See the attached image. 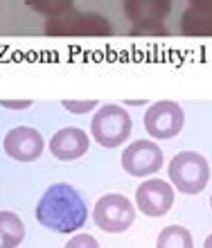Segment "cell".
I'll use <instances>...</instances> for the list:
<instances>
[{"label":"cell","instance_id":"cell-16","mask_svg":"<svg viewBox=\"0 0 212 248\" xmlns=\"http://www.w3.org/2000/svg\"><path fill=\"white\" fill-rule=\"evenodd\" d=\"M131 36H167V27L165 23H158V20H145V23H136L131 25Z\"/></svg>","mask_w":212,"mask_h":248},{"label":"cell","instance_id":"cell-19","mask_svg":"<svg viewBox=\"0 0 212 248\" xmlns=\"http://www.w3.org/2000/svg\"><path fill=\"white\" fill-rule=\"evenodd\" d=\"M0 106H5L9 111H23L32 106V99H0Z\"/></svg>","mask_w":212,"mask_h":248},{"label":"cell","instance_id":"cell-18","mask_svg":"<svg viewBox=\"0 0 212 248\" xmlns=\"http://www.w3.org/2000/svg\"><path fill=\"white\" fill-rule=\"evenodd\" d=\"M63 248H100V242H97L93 235L81 232V235L70 237V239H68V244Z\"/></svg>","mask_w":212,"mask_h":248},{"label":"cell","instance_id":"cell-21","mask_svg":"<svg viewBox=\"0 0 212 248\" xmlns=\"http://www.w3.org/2000/svg\"><path fill=\"white\" fill-rule=\"evenodd\" d=\"M142 104H147L145 99H126L124 102V106H142Z\"/></svg>","mask_w":212,"mask_h":248},{"label":"cell","instance_id":"cell-9","mask_svg":"<svg viewBox=\"0 0 212 248\" xmlns=\"http://www.w3.org/2000/svg\"><path fill=\"white\" fill-rule=\"evenodd\" d=\"M43 136L32 126H16L7 131L5 136V151L7 156L18 160V163H34L43 154Z\"/></svg>","mask_w":212,"mask_h":248},{"label":"cell","instance_id":"cell-1","mask_svg":"<svg viewBox=\"0 0 212 248\" xmlns=\"http://www.w3.org/2000/svg\"><path fill=\"white\" fill-rule=\"evenodd\" d=\"M88 205L84 196L68 183H54L36 203V221L57 235H70L86 223Z\"/></svg>","mask_w":212,"mask_h":248},{"label":"cell","instance_id":"cell-6","mask_svg":"<svg viewBox=\"0 0 212 248\" xmlns=\"http://www.w3.org/2000/svg\"><path fill=\"white\" fill-rule=\"evenodd\" d=\"M183 124H185L183 106L179 102H172V99L153 102L145 113V129L156 140L176 138L183 131Z\"/></svg>","mask_w":212,"mask_h":248},{"label":"cell","instance_id":"cell-14","mask_svg":"<svg viewBox=\"0 0 212 248\" xmlns=\"http://www.w3.org/2000/svg\"><path fill=\"white\" fill-rule=\"evenodd\" d=\"M156 248H194V239L183 226H167L158 232Z\"/></svg>","mask_w":212,"mask_h":248},{"label":"cell","instance_id":"cell-22","mask_svg":"<svg viewBox=\"0 0 212 248\" xmlns=\"http://www.w3.org/2000/svg\"><path fill=\"white\" fill-rule=\"evenodd\" d=\"M203 248H212V232L206 237V242H203Z\"/></svg>","mask_w":212,"mask_h":248},{"label":"cell","instance_id":"cell-5","mask_svg":"<svg viewBox=\"0 0 212 248\" xmlns=\"http://www.w3.org/2000/svg\"><path fill=\"white\" fill-rule=\"evenodd\" d=\"M93 219L97 223V228H102L104 232H111V235H118V232H124L133 223L136 208L124 194H106L100 196L95 203Z\"/></svg>","mask_w":212,"mask_h":248},{"label":"cell","instance_id":"cell-4","mask_svg":"<svg viewBox=\"0 0 212 248\" xmlns=\"http://www.w3.org/2000/svg\"><path fill=\"white\" fill-rule=\"evenodd\" d=\"M169 178L183 194H199L210 181V165L197 151H181L169 163Z\"/></svg>","mask_w":212,"mask_h":248},{"label":"cell","instance_id":"cell-11","mask_svg":"<svg viewBox=\"0 0 212 248\" xmlns=\"http://www.w3.org/2000/svg\"><path fill=\"white\" fill-rule=\"evenodd\" d=\"M122 9L133 25L145 20L163 23L172 12V0H122Z\"/></svg>","mask_w":212,"mask_h":248},{"label":"cell","instance_id":"cell-15","mask_svg":"<svg viewBox=\"0 0 212 248\" xmlns=\"http://www.w3.org/2000/svg\"><path fill=\"white\" fill-rule=\"evenodd\" d=\"M27 7H32L36 14L41 16H47V18H54V16H61L73 9L75 0H25Z\"/></svg>","mask_w":212,"mask_h":248},{"label":"cell","instance_id":"cell-13","mask_svg":"<svg viewBox=\"0 0 212 248\" xmlns=\"http://www.w3.org/2000/svg\"><path fill=\"white\" fill-rule=\"evenodd\" d=\"M181 34L183 36H212V12L185 9L181 16Z\"/></svg>","mask_w":212,"mask_h":248},{"label":"cell","instance_id":"cell-12","mask_svg":"<svg viewBox=\"0 0 212 248\" xmlns=\"http://www.w3.org/2000/svg\"><path fill=\"white\" fill-rule=\"evenodd\" d=\"M25 239V223L12 210H0V248H18Z\"/></svg>","mask_w":212,"mask_h":248},{"label":"cell","instance_id":"cell-7","mask_svg":"<svg viewBox=\"0 0 212 248\" xmlns=\"http://www.w3.org/2000/svg\"><path fill=\"white\" fill-rule=\"evenodd\" d=\"M163 149L151 140H136L122 154V167L136 178L151 176L163 167Z\"/></svg>","mask_w":212,"mask_h":248},{"label":"cell","instance_id":"cell-3","mask_svg":"<svg viewBox=\"0 0 212 248\" xmlns=\"http://www.w3.org/2000/svg\"><path fill=\"white\" fill-rule=\"evenodd\" d=\"M43 32L47 36H111L113 27L100 14H84L70 9L61 16L47 18Z\"/></svg>","mask_w":212,"mask_h":248},{"label":"cell","instance_id":"cell-20","mask_svg":"<svg viewBox=\"0 0 212 248\" xmlns=\"http://www.w3.org/2000/svg\"><path fill=\"white\" fill-rule=\"evenodd\" d=\"M192 9H201V12H212V0H187Z\"/></svg>","mask_w":212,"mask_h":248},{"label":"cell","instance_id":"cell-10","mask_svg":"<svg viewBox=\"0 0 212 248\" xmlns=\"http://www.w3.org/2000/svg\"><path fill=\"white\" fill-rule=\"evenodd\" d=\"M91 147V140H88V133L84 129H77V126H66V129H59L50 140V151L57 160H77L88 151Z\"/></svg>","mask_w":212,"mask_h":248},{"label":"cell","instance_id":"cell-17","mask_svg":"<svg viewBox=\"0 0 212 248\" xmlns=\"http://www.w3.org/2000/svg\"><path fill=\"white\" fill-rule=\"evenodd\" d=\"M61 104H63V108H66L68 113L86 115V113L93 111L95 106H100V102H97V99H63Z\"/></svg>","mask_w":212,"mask_h":248},{"label":"cell","instance_id":"cell-8","mask_svg":"<svg viewBox=\"0 0 212 248\" xmlns=\"http://www.w3.org/2000/svg\"><path fill=\"white\" fill-rule=\"evenodd\" d=\"M136 205L147 217H165L174 205V187L160 178H147L136 189Z\"/></svg>","mask_w":212,"mask_h":248},{"label":"cell","instance_id":"cell-23","mask_svg":"<svg viewBox=\"0 0 212 248\" xmlns=\"http://www.w3.org/2000/svg\"><path fill=\"white\" fill-rule=\"evenodd\" d=\"M210 208H212V196H210Z\"/></svg>","mask_w":212,"mask_h":248},{"label":"cell","instance_id":"cell-2","mask_svg":"<svg viewBox=\"0 0 212 248\" xmlns=\"http://www.w3.org/2000/svg\"><path fill=\"white\" fill-rule=\"evenodd\" d=\"M131 115L118 104L100 106V111L95 113L91 122L93 140L104 149H115L120 144H124L131 136Z\"/></svg>","mask_w":212,"mask_h":248}]
</instances>
